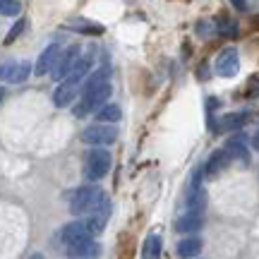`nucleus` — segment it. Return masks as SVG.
<instances>
[{
  "label": "nucleus",
  "instance_id": "f257e3e1",
  "mask_svg": "<svg viewBox=\"0 0 259 259\" xmlns=\"http://www.w3.org/2000/svg\"><path fill=\"white\" fill-rule=\"evenodd\" d=\"M106 199H108V197H106V192H103L101 187L82 185L67 194V206H70V211L77 213V216H89V213L96 211Z\"/></svg>",
  "mask_w": 259,
  "mask_h": 259
},
{
  "label": "nucleus",
  "instance_id": "f03ea898",
  "mask_svg": "<svg viewBox=\"0 0 259 259\" xmlns=\"http://www.w3.org/2000/svg\"><path fill=\"white\" fill-rule=\"evenodd\" d=\"M111 151H106V149H89L87 154H84V178L89 180V183H99L101 178L108 176V170H111Z\"/></svg>",
  "mask_w": 259,
  "mask_h": 259
},
{
  "label": "nucleus",
  "instance_id": "7ed1b4c3",
  "mask_svg": "<svg viewBox=\"0 0 259 259\" xmlns=\"http://www.w3.org/2000/svg\"><path fill=\"white\" fill-rule=\"evenodd\" d=\"M111 92H113L111 82H103V84H99V87H92V89H82V101L77 103V111L74 113L82 118V115H87V113L99 111L101 106L108 103Z\"/></svg>",
  "mask_w": 259,
  "mask_h": 259
},
{
  "label": "nucleus",
  "instance_id": "20e7f679",
  "mask_svg": "<svg viewBox=\"0 0 259 259\" xmlns=\"http://www.w3.org/2000/svg\"><path fill=\"white\" fill-rule=\"evenodd\" d=\"M79 137L89 147H106V144H113L118 139V127L108 125V122H96L92 127H84Z\"/></svg>",
  "mask_w": 259,
  "mask_h": 259
},
{
  "label": "nucleus",
  "instance_id": "39448f33",
  "mask_svg": "<svg viewBox=\"0 0 259 259\" xmlns=\"http://www.w3.org/2000/svg\"><path fill=\"white\" fill-rule=\"evenodd\" d=\"M79 60V46L77 44H72V46H67L65 51H60V56H58L56 65H53V70H51V74H53V79H58V82H63L67 74L72 72L74 63Z\"/></svg>",
  "mask_w": 259,
  "mask_h": 259
},
{
  "label": "nucleus",
  "instance_id": "423d86ee",
  "mask_svg": "<svg viewBox=\"0 0 259 259\" xmlns=\"http://www.w3.org/2000/svg\"><path fill=\"white\" fill-rule=\"evenodd\" d=\"M213 70L219 77H235L238 70H240V56H238V51L235 48H223L219 58H216V63H213Z\"/></svg>",
  "mask_w": 259,
  "mask_h": 259
},
{
  "label": "nucleus",
  "instance_id": "0eeeda50",
  "mask_svg": "<svg viewBox=\"0 0 259 259\" xmlns=\"http://www.w3.org/2000/svg\"><path fill=\"white\" fill-rule=\"evenodd\" d=\"M87 238H92V235H89V231H87L84 221L67 223L65 228H60V231H58V242H60V247H63V250L72 247V245H77V242L87 240Z\"/></svg>",
  "mask_w": 259,
  "mask_h": 259
},
{
  "label": "nucleus",
  "instance_id": "6e6552de",
  "mask_svg": "<svg viewBox=\"0 0 259 259\" xmlns=\"http://www.w3.org/2000/svg\"><path fill=\"white\" fill-rule=\"evenodd\" d=\"M108 216H111V199H106V202H103L96 211H92L87 219H84V226H87V231H89V235H92V238H96V235L106 228Z\"/></svg>",
  "mask_w": 259,
  "mask_h": 259
},
{
  "label": "nucleus",
  "instance_id": "1a4fd4ad",
  "mask_svg": "<svg viewBox=\"0 0 259 259\" xmlns=\"http://www.w3.org/2000/svg\"><path fill=\"white\" fill-rule=\"evenodd\" d=\"M58 56H60V46H58V44H51V46H46L44 51H41V56H38L36 65H34V74H36V77H44V74H48L51 70H53V65H56Z\"/></svg>",
  "mask_w": 259,
  "mask_h": 259
},
{
  "label": "nucleus",
  "instance_id": "9d476101",
  "mask_svg": "<svg viewBox=\"0 0 259 259\" xmlns=\"http://www.w3.org/2000/svg\"><path fill=\"white\" fill-rule=\"evenodd\" d=\"M79 92V82H72V79H63V82L58 84V89L53 92V103H56L58 108H67L72 99L77 96Z\"/></svg>",
  "mask_w": 259,
  "mask_h": 259
},
{
  "label": "nucleus",
  "instance_id": "9b49d317",
  "mask_svg": "<svg viewBox=\"0 0 259 259\" xmlns=\"http://www.w3.org/2000/svg\"><path fill=\"white\" fill-rule=\"evenodd\" d=\"M65 252H67L72 259H94V257H99L101 247H99V242L94 240V238H87V240L77 242L72 247H67Z\"/></svg>",
  "mask_w": 259,
  "mask_h": 259
},
{
  "label": "nucleus",
  "instance_id": "f8f14e48",
  "mask_svg": "<svg viewBox=\"0 0 259 259\" xmlns=\"http://www.w3.org/2000/svg\"><path fill=\"white\" fill-rule=\"evenodd\" d=\"M250 120V113L247 111H235V113H226L221 120L216 122V130L221 132H233V130L245 127V122Z\"/></svg>",
  "mask_w": 259,
  "mask_h": 259
},
{
  "label": "nucleus",
  "instance_id": "ddd939ff",
  "mask_svg": "<svg viewBox=\"0 0 259 259\" xmlns=\"http://www.w3.org/2000/svg\"><path fill=\"white\" fill-rule=\"evenodd\" d=\"M226 151H228L231 161H240V163H247V161H250V154H247V142H245L242 135H235V137L226 144Z\"/></svg>",
  "mask_w": 259,
  "mask_h": 259
},
{
  "label": "nucleus",
  "instance_id": "4468645a",
  "mask_svg": "<svg viewBox=\"0 0 259 259\" xmlns=\"http://www.w3.org/2000/svg\"><path fill=\"white\" fill-rule=\"evenodd\" d=\"M231 163V156H228V151L226 149H219V151H213L211 156H209V161H206V166H204V173L209 178L213 176H219L223 168Z\"/></svg>",
  "mask_w": 259,
  "mask_h": 259
},
{
  "label": "nucleus",
  "instance_id": "2eb2a0df",
  "mask_svg": "<svg viewBox=\"0 0 259 259\" xmlns=\"http://www.w3.org/2000/svg\"><path fill=\"white\" fill-rule=\"evenodd\" d=\"M202 223H204V213L185 211L176 221V231L178 233H194V231H199V228H202Z\"/></svg>",
  "mask_w": 259,
  "mask_h": 259
},
{
  "label": "nucleus",
  "instance_id": "dca6fc26",
  "mask_svg": "<svg viewBox=\"0 0 259 259\" xmlns=\"http://www.w3.org/2000/svg\"><path fill=\"white\" fill-rule=\"evenodd\" d=\"M92 65H94V53L79 56V60H77V63H74V67H72V72L67 74L65 79H72V82H79V84H82L84 77L92 72Z\"/></svg>",
  "mask_w": 259,
  "mask_h": 259
},
{
  "label": "nucleus",
  "instance_id": "f3484780",
  "mask_svg": "<svg viewBox=\"0 0 259 259\" xmlns=\"http://www.w3.org/2000/svg\"><path fill=\"white\" fill-rule=\"evenodd\" d=\"M202 252V240L199 238H183L178 242V254L183 259H194Z\"/></svg>",
  "mask_w": 259,
  "mask_h": 259
},
{
  "label": "nucleus",
  "instance_id": "a211bd4d",
  "mask_svg": "<svg viewBox=\"0 0 259 259\" xmlns=\"http://www.w3.org/2000/svg\"><path fill=\"white\" fill-rule=\"evenodd\" d=\"M161 250H163L161 235L151 233L147 240H144V247H142V259H161Z\"/></svg>",
  "mask_w": 259,
  "mask_h": 259
},
{
  "label": "nucleus",
  "instance_id": "6ab92c4d",
  "mask_svg": "<svg viewBox=\"0 0 259 259\" xmlns=\"http://www.w3.org/2000/svg\"><path fill=\"white\" fill-rule=\"evenodd\" d=\"M120 118H122V111H120V106H115V103H106V106H101V108L96 111V120L99 122L115 125Z\"/></svg>",
  "mask_w": 259,
  "mask_h": 259
},
{
  "label": "nucleus",
  "instance_id": "aec40b11",
  "mask_svg": "<svg viewBox=\"0 0 259 259\" xmlns=\"http://www.w3.org/2000/svg\"><path fill=\"white\" fill-rule=\"evenodd\" d=\"M67 27L74 29V31H79V34H103V27L101 24H96V22H87V19H70L67 22Z\"/></svg>",
  "mask_w": 259,
  "mask_h": 259
},
{
  "label": "nucleus",
  "instance_id": "412c9836",
  "mask_svg": "<svg viewBox=\"0 0 259 259\" xmlns=\"http://www.w3.org/2000/svg\"><path fill=\"white\" fill-rule=\"evenodd\" d=\"M216 31H219L221 36H235V34H238V24H235L231 17L221 15V17L216 19Z\"/></svg>",
  "mask_w": 259,
  "mask_h": 259
},
{
  "label": "nucleus",
  "instance_id": "4be33fe9",
  "mask_svg": "<svg viewBox=\"0 0 259 259\" xmlns=\"http://www.w3.org/2000/svg\"><path fill=\"white\" fill-rule=\"evenodd\" d=\"M29 74H31V65H29V63H15V67H12V74H10L8 82L22 84L29 77Z\"/></svg>",
  "mask_w": 259,
  "mask_h": 259
},
{
  "label": "nucleus",
  "instance_id": "5701e85b",
  "mask_svg": "<svg viewBox=\"0 0 259 259\" xmlns=\"http://www.w3.org/2000/svg\"><path fill=\"white\" fill-rule=\"evenodd\" d=\"M19 10H22L19 0H0V15L15 17V15H19Z\"/></svg>",
  "mask_w": 259,
  "mask_h": 259
},
{
  "label": "nucleus",
  "instance_id": "b1692460",
  "mask_svg": "<svg viewBox=\"0 0 259 259\" xmlns=\"http://www.w3.org/2000/svg\"><path fill=\"white\" fill-rule=\"evenodd\" d=\"M24 29H27V19H17V22H15V27L10 29V31H8V36H5V44L10 46V44H12L15 38H19V34H22Z\"/></svg>",
  "mask_w": 259,
  "mask_h": 259
},
{
  "label": "nucleus",
  "instance_id": "393cba45",
  "mask_svg": "<svg viewBox=\"0 0 259 259\" xmlns=\"http://www.w3.org/2000/svg\"><path fill=\"white\" fill-rule=\"evenodd\" d=\"M12 67H15V63H0V79L8 82L10 74H12Z\"/></svg>",
  "mask_w": 259,
  "mask_h": 259
},
{
  "label": "nucleus",
  "instance_id": "a878e982",
  "mask_svg": "<svg viewBox=\"0 0 259 259\" xmlns=\"http://www.w3.org/2000/svg\"><path fill=\"white\" fill-rule=\"evenodd\" d=\"M211 29H213V24H209V22H199V24H197L199 36H209V34H211Z\"/></svg>",
  "mask_w": 259,
  "mask_h": 259
},
{
  "label": "nucleus",
  "instance_id": "bb28decb",
  "mask_svg": "<svg viewBox=\"0 0 259 259\" xmlns=\"http://www.w3.org/2000/svg\"><path fill=\"white\" fill-rule=\"evenodd\" d=\"M233 3V8L235 10H240V12H247V0H231Z\"/></svg>",
  "mask_w": 259,
  "mask_h": 259
},
{
  "label": "nucleus",
  "instance_id": "cd10ccee",
  "mask_svg": "<svg viewBox=\"0 0 259 259\" xmlns=\"http://www.w3.org/2000/svg\"><path fill=\"white\" fill-rule=\"evenodd\" d=\"M252 149H257V151H259V130H257V135L252 137Z\"/></svg>",
  "mask_w": 259,
  "mask_h": 259
},
{
  "label": "nucleus",
  "instance_id": "c85d7f7f",
  "mask_svg": "<svg viewBox=\"0 0 259 259\" xmlns=\"http://www.w3.org/2000/svg\"><path fill=\"white\" fill-rule=\"evenodd\" d=\"M3 99H5V89L0 87V103H3Z\"/></svg>",
  "mask_w": 259,
  "mask_h": 259
},
{
  "label": "nucleus",
  "instance_id": "c756f323",
  "mask_svg": "<svg viewBox=\"0 0 259 259\" xmlns=\"http://www.w3.org/2000/svg\"><path fill=\"white\" fill-rule=\"evenodd\" d=\"M29 259H44V254H34V257H29Z\"/></svg>",
  "mask_w": 259,
  "mask_h": 259
},
{
  "label": "nucleus",
  "instance_id": "7c9ffc66",
  "mask_svg": "<svg viewBox=\"0 0 259 259\" xmlns=\"http://www.w3.org/2000/svg\"><path fill=\"white\" fill-rule=\"evenodd\" d=\"M252 94H254V96H259V87H257V89H254V92H252Z\"/></svg>",
  "mask_w": 259,
  "mask_h": 259
}]
</instances>
